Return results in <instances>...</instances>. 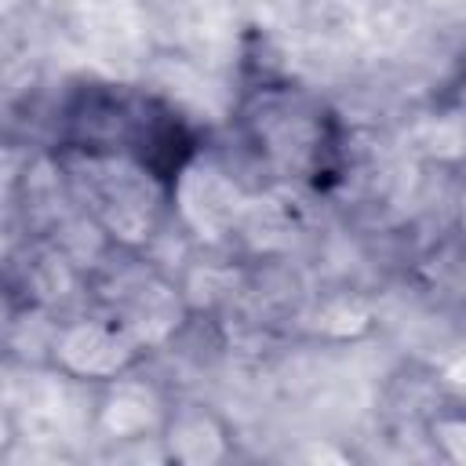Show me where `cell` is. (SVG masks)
I'll return each instance as SVG.
<instances>
[{
    "mask_svg": "<svg viewBox=\"0 0 466 466\" xmlns=\"http://www.w3.org/2000/svg\"><path fill=\"white\" fill-rule=\"evenodd\" d=\"M146 353L149 350L102 309L55 324L47 339V357L62 375L98 386L135 371Z\"/></svg>",
    "mask_w": 466,
    "mask_h": 466,
    "instance_id": "cell-4",
    "label": "cell"
},
{
    "mask_svg": "<svg viewBox=\"0 0 466 466\" xmlns=\"http://www.w3.org/2000/svg\"><path fill=\"white\" fill-rule=\"evenodd\" d=\"M426 437L433 444V451H441L451 462H466V411L459 408H441L430 422H426Z\"/></svg>",
    "mask_w": 466,
    "mask_h": 466,
    "instance_id": "cell-6",
    "label": "cell"
},
{
    "mask_svg": "<svg viewBox=\"0 0 466 466\" xmlns=\"http://www.w3.org/2000/svg\"><path fill=\"white\" fill-rule=\"evenodd\" d=\"M87 291L95 295V309L113 317L146 350L171 339V331L186 317L178 288L160 269L135 258V248H120V258L113 248V255L91 269Z\"/></svg>",
    "mask_w": 466,
    "mask_h": 466,
    "instance_id": "cell-3",
    "label": "cell"
},
{
    "mask_svg": "<svg viewBox=\"0 0 466 466\" xmlns=\"http://www.w3.org/2000/svg\"><path fill=\"white\" fill-rule=\"evenodd\" d=\"M66 182L87 222L113 248H138L160 222L164 200L175 193L149 167L113 153H62Z\"/></svg>",
    "mask_w": 466,
    "mask_h": 466,
    "instance_id": "cell-1",
    "label": "cell"
},
{
    "mask_svg": "<svg viewBox=\"0 0 466 466\" xmlns=\"http://www.w3.org/2000/svg\"><path fill=\"white\" fill-rule=\"evenodd\" d=\"M240 124L255 157L280 178H313L335 146L328 109L295 84L244 98Z\"/></svg>",
    "mask_w": 466,
    "mask_h": 466,
    "instance_id": "cell-2",
    "label": "cell"
},
{
    "mask_svg": "<svg viewBox=\"0 0 466 466\" xmlns=\"http://www.w3.org/2000/svg\"><path fill=\"white\" fill-rule=\"evenodd\" d=\"M157 441L164 448V459L189 466L218 462L233 451V430L218 411H211L200 400H171Z\"/></svg>",
    "mask_w": 466,
    "mask_h": 466,
    "instance_id": "cell-5",
    "label": "cell"
}]
</instances>
